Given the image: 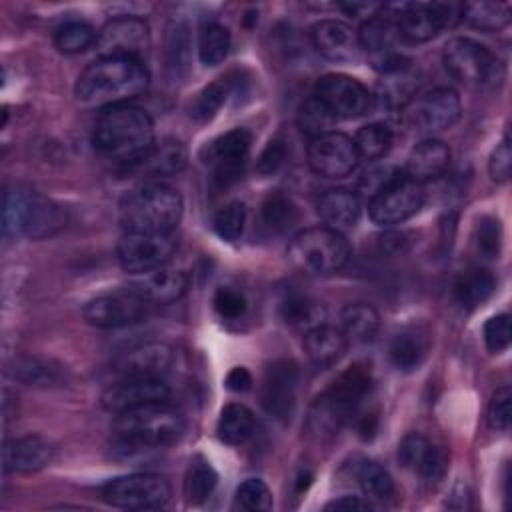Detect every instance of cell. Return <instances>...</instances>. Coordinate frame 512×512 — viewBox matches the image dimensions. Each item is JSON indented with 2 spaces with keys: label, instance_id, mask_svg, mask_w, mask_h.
I'll return each instance as SVG.
<instances>
[{
  "label": "cell",
  "instance_id": "6da1fadb",
  "mask_svg": "<svg viewBox=\"0 0 512 512\" xmlns=\"http://www.w3.org/2000/svg\"><path fill=\"white\" fill-rule=\"evenodd\" d=\"M150 84L148 68L142 60L122 56H98L76 82V98L84 106L108 108L130 104L132 98L146 92Z\"/></svg>",
  "mask_w": 512,
  "mask_h": 512
},
{
  "label": "cell",
  "instance_id": "7a4b0ae2",
  "mask_svg": "<svg viewBox=\"0 0 512 512\" xmlns=\"http://www.w3.org/2000/svg\"><path fill=\"white\" fill-rule=\"evenodd\" d=\"M92 142L100 154L136 166L154 146V122L140 106H108L96 118Z\"/></svg>",
  "mask_w": 512,
  "mask_h": 512
},
{
  "label": "cell",
  "instance_id": "3957f363",
  "mask_svg": "<svg viewBox=\"0 0 512 512\" xmlns=\"http://www.w3.org/2000/svg\"><path fill=\"white\" fill-rule=\"evenodd\" d=\"M180 218L182 196L162 182L142 184L120 202V224L126 232H172Z\"/></svg>",
  "mask_w": 512,
  "mask_h": 512
},
{
  "label": "cell",
  "instance_id": "277c9868",
  "mask_svg": "<svg viewBox=\"0 0 512 512\" xmlns=\"http://www.w3.org/2000/svg\"><path fill=\"white\" fill-rule=\"evenodd\" d=\"M112 428L122 446L134 450L162 448L182 436L184 418L166 402H154L116 414Z\"/></svg>",
  "mask_w": 512,
  "mask_h": 512
},
{
  "label": "cell",
  "instance_id": "5b68a950",
  "mask_svg": "<svg viewBox=\"0 0 512 512\" xmlns=\"http://www.w3.org/2000/svg\"><path fill=\"white\" fill-rule=\"evenodd\" d=\"M68 222L64 206L30 190H6L2 206L4 236H28L32 240L48 238L60 232Z\"/></svg>",
  "mask_w": 512,
  "mask_h": 512
},
{
  "label": "cell",
  "instance_id": "8992f818",
  "mask_svg": "<svg viewBox=\"0 0 512 512\" xmlns=\"http://www.w3.org/2000/svg\"><path fill=\"white\" fill-rule=\"evenodd\" d=\"M288 258L310 276H330L348 262L350 244L344 234L328 226H310L294 234Z\"/></svg>",
  "mask_w": 512,
  "mask_h": 512
},
{
  "label": "cell",
  "instance_id": "52a82bcc",
  "mask_svg": "<svg viewBox=\"0 0 512 512\" xmlns=\"http://www.w3.org/2000/svg\"><path fill=\"white\" fill-rule=\"evenodd\" d=\"M442 62L448 74L474 88H492L504 80V64L484 44L456 36L446 42Z\"/></svg>",
  "mask_w": 512,
  "mask_h": 512
},
{
  "label": "cell",
  "instance_id": "ba28073f",
  "mask_svg": "<svg viewBox=\"0 0 512 512\" xmlns=\"http://www.w3.org/2000/svg\"><path fill=\"white\" fill-rule=\"evenodd\" d=\"M170 484L164 476L142 472L108 480L100 488V498L116 508L154 510L170 500Z\"/></svg>",
  "mask_w": 512,
  "mask_h": 512
},
{
  "label": "cell",
  "instance_id": "9c48e42d",
  "mask_svg": "<svg viewBox=\"0 0 512 512\" xmlns=\"http://www.w3.org/2000/svg\"><path fill=\"white\" fill-rule=\"evenodd\" d=\"M392 10L396 14L398 34L408 42H428L462 18L460 6L444 2L394 4Z\"/></svg>",
  "mask_w": 512,
  "mask_h": 512
},
{
  "label": "cell",
  "instance_id": "30bf717a",
  "mask_svg": "<svg viewBox=\"0 0 512 512\" xmlns=\"http://www.w3.org/2000/svg\"><path fill=\"white\" fill-rule=\"evenodd\" d=\"M462 102L456 90L448 86H438L412 96L404 104V116L410 126L420 132L434 134L454 126L460 120Z\"/></svg>",
  "mask_w": 512,
  "mask_h": 512
},
{
  "label": "cell",
  "instance_id": "8fae6325",
  "mask_svg": "<svg viewBox=\"0 0 512 512\" xmlns=\"http://www.w3.org/2000/svg\"><path fill=\"white\" fill-rule=\"evenodd\" d=\"M176 252L172 232H126L116 248L118 262L128 274H146L170 262Z\"/></svg>",
  "mask_w": 512,
  "mask_h": 512
},
{
  "label": "cell",
  "instance_id": "7c38bea8",
  "mask_svg": "<svg viewBox=\"0 0 512 512\" xmlns=\"http://www.w3.org/2000/svg\"><path fill=\"white\" fill-rule=\"evenodd\" d=\"M424 204L422 184L410 180L404 172L390 184L370 196L368 216L378 226H394L412 218Z\"/></svg>",
  "mask_w": 512,
  "mask_h": 512
},
{
  "label": "cell",
  "instance_id": "4fadbf2b",
  "mask_svg": "<svg viewBox=\"0 0 512 512\" xmlns=\"http://www.w3.org/2000/svg\"><path fill=\"white\" fill-rule=\"evenodd\" d=\"M314 96L336 118H358L372 108V94L368 88L346 74H326L316 82Z\"/></svg>",
  "mask_w": 512,
  "mask_h": 512
},
{
  "label": "cell",
  "instance_id": "5bb4252c",
  "mask_svg": "<svg viewBox=\"0 0 512 512\" xmlns=\"http://www.w3.org/2000/svg\"><path fill=\"white\" fill-rule=\"evenodd\" d=\"M168 398L170 386L162 380V376H128L106 386L100 394V404L104 410L120 414L138 406L168 402Z\"/></svg>",
  "mask_w": 512,
  "mask_h": 512
},
{
  "label": "cell",
  "instance_id": "9a60e30c",
  "mask_svg": "<svg viewBox=\"0 0 512 512\" xmlns=\"http://www.w3.org/2000/svg\"><path fill=\"white\" fill-rule=\"evenodd\" d=\"M358 160L360 156L354 140L336 130L312 138L308 144V166L324 178L348 176L356 168Z\"/></svg>",
  "mask_w": 512,
  "mask_h": 512
},
{
  "label": "cell",
  "instance_id": "2e32d148",
  "mask_svg": "<svg viewBox=\"0 0 512 512\" xmlns=\"http://www.w3.org/2000/svg\"><path fill=\"white\" fill-rule=\"evenodd\" d=\"M300 370L292 360L272 362L260 384V404L276 420H290L296 406Z\"/></svg>",
  "mask_w": 512,
  "mask_h": 512
},
{
  "label": "cell",
  "instance_id": "e0dca14e",
  "mask_svg": "<svg viewBox=\"0 0 512 512\" xmlns=\"http://www.w3.org/2000/svg\"><path fill=\"white\" fill-rule=\"evenodd\" d=\"M150 302H146L134 290L112 292L90 300L82 314L84 320L96 328H122L142 320L148 312Z\"/></svg>",
  "mask_w": 512,
  "mask_h": 512
},
{
  "label": "cell",
  "instance_id": "ac0fdd59",
  "mask_svg": "<svg viewBox=\"0 0 512 512\" xmlns=\"http://www.w3.org/2000/svg\"><path fill=\"white\" fill-rule=\"evenodd\" d=\"M100 56H122L142 60L150 48L148 24L136 16L112 18L100 32L96 40Z\"/></svg>",
  "mask_w": 512,
  "mask_h": 512
},
{
  "label": "cell",
  "instance_id": "d6986e66",
  "mask_svg": "<svg viewBox=\"0 0 512 512\" xmlns=\"http://www.w3.org/2000/svg\"><path fill=\"white\" fill-rule=\"evenodd\" d=\"M250 144H252V134L246 128H234L218 136L204 148L202 158L208 166H212L214 178L218 184L228 186L240 176L242 166L250 152Z\"/></svg>",
  "mask_w": 512,
  "mask_h": 512
},
{
  "label": "cell",
  "instance_id": "ffe728a7",
  "mask_svg": "<svg viewBox=\"0 0 512 512\" xmlns=\"http://www.w3.org/2000/svg\"><path fill=\"white\" fill-rule=\"evenodd\" d=\"M312 44L318 54L332 62L356 60L360 54L358 32L342 20H320L310 30Z\"/></svg>",
  "mask_w": 512,
  "mask_h": 512
},
{
  "label": "cell",
  "instance_id": "44dd1931",
  "mask_svg": "<svg viewBox=\"0 0 512 512\" xmlns=\"http://www.w3.org/2000/svg\"><path fill=\"white\" fill-rule=\"evenodd\" d=\"M130 290L140 294L150 304H170L186 294L188 276L180 268L164 264L156 270L140 274V278L132 282Z\"/></svg>",
  "mask_w": 512,
  "mask_h": 512
},
{
  "label": "cell",
  "instance_id": "7402d4cb",
  "mask_svg": "<svg viewBox=\"0 0 512 512\" xmlns=\"http://www.w3.org/2000/svg\"><path fill=\"white\" fill-rule=\"evenodd\" d=\"M348 420H352L348 408L326 390L310 404L304 422V432L312 442L324 444L330 442Z\"/></svg>",
  "mask_w": 512,
  "mask_h": 512
},
{
  "label": "cell",
  "instance_id": "603a6c76",
  "mask_svg": "<svg viewBox=\"0 0 512 512\" xmlns=\"http://www.w3.org/2000/svg\"><path fill=\"white\" fill-rule=\"evenodd\" d=\"M54 456L52 444L36 434H28L22 438H14L4 444V470L6 472H38L50 464Z\"/></svg>",
  "mask_w": 512,
  "mask_h": 512
},
{
  "label": "cell",
  "instance_id": "cb8c5ba5",
  "mask_svg": "<svg viewBox=\"0 0 512 512\" xmlns=\"http://www.w3.org/2000/svg\"><path fill=\"white\" fill-rule=\"evenodd\" d=\"M396 38H400V34H398L396 14L392 6H380V10L368 16L358 30L360 48L366 50L372 60L386 56L390 52H396L394 50Z\"/></svg>",
  "mask_w": 512,
  "mask_h": 512
},
{
  "label": "cell",
  "instance_id": "d4e9b609",
  "mask_svg": "<svg viewBox=\"0 0 512 512\" xmlns=\"http://www.w3.org/2000/svg\"><path fill=\"white\" fill-rule=\"evenodd\" d=\"M448 164H450V148L438 138H426L418 142L408 154L404 174L410 180L424 184L442 176Z\"/></svg>",
  "mask_w": 512,
  "mask_h": 512
},
{
  "label": "cell",
  "instance_id": "484cf974",
  "mask_svg": "<svg viewBox=\"0 0 512 512\" xmlns=\"http://www.w3.org/2000/svg\"><path fill=\"white\" fill-rule=\"evenodd\" d=\"M172 364V348L162 342H148L128 350L118 362L120 378L128 376H162Z\"/></svg>",
  "mask_w": 512,
  "mask_h": 512
},
{
  "label": "cell",
  "instance_id": "4316f807",
  "mask_svg": "<svg viewBox=\"0 0 512 512\" xmlns=\"http://www.w3.org/2000/svg\"><path fill=\"white\" fill-rule=\"evenodd\" d=\"M360 210L358 196L346 188H332L318 200V216L322 218L324 226L340 234L354 230L360 220Z\"/></svg>",
  "mask_w": 512,
  "mask_h": 512
},
{
  "label": "cell",
  "instance_id": "83f0119b",
  "mask_svg": "<svg viewBox=\"0 0 512 512\" xmlns=\"http://www.w3.org/2000/svg\"><path fill=\"white\" fill-rule=\"evenodd\" d=\"M348 340L340 328L320 324L304 332V352L318 368L334 366L346 352Z\"/></svg>",
  "mask_w": 512,
  "mask_h": 512
},
{
  "label": "cell",
  "instance_id": "f1b7e54d",
  "mask_svg": "<svg viewBox=\"0 0 512 512\" xmlns=\"http://www.w3.org/2000/svg\"><path fill=\"white\" fill-rule=\"evenodd\" d=\"M328 392L348 408L350 416H356V412L362 410V406L368 402L372 394V374L368 366L364 364L350 366L332 382Z\"/></svg>",
  "mask_w": 512,
  "mask_h": 512
},
{
  "label": "cell",
  "instance_id": "f546056e",
  "mask_svg": "<svg viewBox=\"0 0 512 512\" xmlns=\"http://www.w3.org/2000/svg\"><path fill=\"white\" fill-rule=\"evenodd\" d=\"M428 346L430 342L426 332L416 326H410L392 336L388 344V358L398 370L410 372L424 362L428 354Z\"/></svg>",
  "mask_w": 512,
  "mask_h": 512
},
{
  "label": "cell",
  "instance_id": "4dcf8cb0",
  "mask_svg": "<svg viewBox=\"0 0 512 512\" xmlns=\"http://www.w3.org/2000/svg\"><path fill=\"white\" fill-rule=\"evenodd\" d=\"M340 330L348 344H368L380 330V316L374 306L366 302H354L340 312Z\"/></svg>",
  "mask_w": 512,
  "mask_h": 512
},
{
  "label": "cell",
  "instance_id": "1f68e13d",
  "mask_svg": "<svg viewBox=\"0 0 512 512\" xmlns=\"http://www.w3.org/2000/svg\"><path fill=\"white\" fill-rule=\"evenodd\" d=\"M188 160V152L178 140H164L154 144L152 150L136 164V168L152 178L178 174Z\"/></svg>",
  "mask_w": 512,
  "mask_h": 512
},
{
  "label": "cell",
  "instance_id": "d6a6232c",
  "mask_svg": "<svg viewBox=\"0 0 512 512\" xmlns=\"http://www.w3.org/2000/svg\"><path fill=\"white\" fill-rule=\"evenodd\" d=\"M494 288L496 278L492 276V272L480 266H472L460 272L458 278L454 280V298L462 308L472 310L484 304L492 296Z\"/></svg>",
  "mask_w": 512,
  "mask_h": 512
},
{
  "label": "cell",
  "instance_id": "836d02e7",
  "mask_svg": "<svg viewBox=\"0 0 512 512\" xmlns=\"http://www.w3.org/2000/svg\"><path fill=\"white\" fill-rule=\"evenodd\" d=\"M254 426H256V420L252 410L244 404L234 402L222 408L216 424V434L224 444L240 446L254 434Z\"/></svg>",
  "mask_w": 512,
  "mask_h": 512
},
{
  "label": "cell",
  "instance_id": "e575fe53",
  "mask_svg": "<svg viewBox=\"0 0 512 512\" xmlns=\"http://www.w3.org/2000/svg\"><path fill=\"white\" fill-rule=\"evenodd\" d=\"M460 16L472 28L494 32V30H502L504 26L510 24L512 10H510V4H506V2L480 0V2L462 4L460 6Z\"/></svg>",
  "mask_w": 512,
  "mask_h": 512
},
{
  "label": "cell",
  "instance_id": "d590c367",
  "mask_svg": "<svg viewBox=\"0 0 512 512\" xmlns=\"http://www.w3.org/2000/svg\"><path fill=\"white\" fill-rule=\"evenodd\" d=\"M260 218L270 232L282 234V232H288L298 222V208L290 196L276 190L264 198L260 208Z\"/></svg>",
  "mask_w": 512,
  "mask_h": 512
},
{
  "label": "cell",
  "instance_id": "8d00e7d4",
  "mask_svg": "<svg viewBox=\"0 0 512 512\" xmlns=\"http://www.w3.org/2000/svg\"><path fill=\"white\" fill-rule=\"evenodd\" d=\"M356 480L358 486L362 490V494L366 496V500L374 502H388L394 498V480L388 474L386 468H382L380 464L372 462V460H364L358 464L356 468Z\"/></svg>",
  "mask_w": 512,
  "mask_h": 512
},
{
  "label": "cell",
  "instance_id": "74e56055",
  "mask_svg": "<svg viewBox=\"0 0 512 512\" xmlns=\"http://www.w3.org/2000/svg\"><path fill=\"white\" fill-rule=\"evenodd\" d=\"M282 320L300 330H310L314 326L324 324L326 320V308L322 302H316L306 296H290L282 302Z\"/></svg>",
  "mask_w": 512,
  "mask_h": 512
},
{
  "label": "cell",
  "instance_id": "f35d334b",
  "mask_svg": "<svg viewBox=\"0 0 512 512\" xmlns=\"http://www.w3.org/2000/svg\"><path fill=\"white\" fill-rule=\"evenodd\" d=\"M98 32L84 20H68L54 32V44L64 54H78L94 46Z\"/></svg>",
  "mask_w": 512,
  "mask_h": 512
},
{
  "label": "cell",
  "instance_id": "ab89813d",
  "mask_svg": "<svg viewBox=\"0 0 512 512\" xmlns=\"http://www.w3.org/2000/svg\"><path fill=\"white\" fill-rule=\"evenodd\" d=\"M230 44H232V40H230L228 28L218 22H208L200 30V38H198L200 62L206 66L220 64L228 56Z\"/></svg>",
  "mask_w": 512,
  "mask_h": 512
},
{
  "label": "cell",
  "instance_id": "60d3db41",
  "mask_svg": "<svg viewBox=\"0 0 512 512\" xmlns=\"http://www.w3.org/2000/svg\"><path fill=\"white\" fill-rule=\"evenodd\" d=\"M296 120H298V126L300 130L312 138H318L322 134H328L332 132L334 124H336V116L312 94L310 98H306L300 108H298V114H296Z\"/></svg>",
  "mask_w": 512,
  "mask_h": 512
},
{
  "label": "cell",
  "instance_id": "b9f144b4",
  "mask_svg": "<svg viewBox=\"0 0 512 512\" xmlns=\"http://www.w3.org/2000/svg\"><path fill=\"white\" fill-rule=\"evenodd\" d=\"M354 146L360 158L378 160L392 146V132L384 124H366L354 136Z\"/></svg>",
  "mask_w": 512,
  "mask_h": 512
},
{
  "label": "cell",
  "instance_id": "7bdbcfd3",
  "mask_svg": "<svg viewBox=\"0 0 512 512\" xmlns=\"http://www.w3.org/2000/svg\"><path fill=\"white\" fill-rule=\"evenodd\" d=\"M218 484V474L216 470L206 462V460H198L190 466L188 474H186V482H184V492L188 502L192 504H202L210 498V494L214 492Z\"/></svg>",
  "mask_w": 512,
  "mask_h": 512
},
{
  "label": "cell",
  "instance_id": "ee69618b",
  "mask_svg": "<svg viewBox=\"0 0 512 512\" xmlns=\"http://www.w3.org/2000/svg\"><path fill=\"white\" fill-rule=\"evenodd\" d=\"M244 224H246V206L238 200H232L226 206H222L212 218L214 232L228 242L238 240L242 236Z\"/></svg>",
  "mask_w": 512,
  "mask_h": 512
},
{
  "label": "cell",
  "instance_id": "f6af8a7d",
  "mask_svg": "<svg viewBox=\"0 0 512 512\" xmlns=\"http://www.w3.org/2000/svg\"><path fill=\"white\" fill-rule=\"evenodd\" d=\"M226 96H228V88L224 82H212V84L204 86L190 106V116L196 122L212 120L216 116V112L220 110V106L224 104Z\"/></svg>",
  "mask_w": 512,
  "mask_h": 512
},
{
  "label": "cell",
  "instance_id": "bcb514c9",
  "mask_svg": "<svg viewBox=\"0 0 512 512\" xmlns=\"http://www.w3.org/2000/svg\"><path fill=\"white\" fill-rule=\"evenodd\" d=\"M236 506L248 512L256 510H270L272 508V494L266 482L260 478H248L236 488Z\"/></svg>",
  "mask_w": 512,
  "mask_h": 512
},
{
  "label": "cell",
  "instance_id": "7dc6e473",
  "mask_svg": "<svg viewBox=\"0 0 512 512\" xmlns=\"http://www.w3.org/2000/svg\"><path fill=\"white\" fill-rule=\"evenodd\" d=\"M434 444H430L424 436L420 434H408L402 438L400 446H398V458H400V464L408 470H414V472H420L422 464L426 462L430 450H432Z\"/></svg>",
  "mask_w": 512,
  "mask_h": 512
},
{
  "label": "cell",
  "instance_id": "c3c4849f",
  "mask_svg": "<svg viewBox=\"0 0 512 512\" xmlns=\"http://www.w3.org/2000/svg\"><path fill=\"white\" fill-rule=\"evenodd\" d=\"M14 376H18L26 384L36 386H50L58 380L56 368H50L46 362L38 358H22L14 366Z\"/></svg>",
  "mask_w": 512,
  "mask_h": 512
},
{
  "label": "cell",
  "instance_id": "681fc988",
  "mask_svg": "<svg viewBox=\"0 0 512 512\" xmlns=\"http://www.w3.org/2000/svg\"><path fill=\"white\" fill-rule=\"evenodd\" d=\"M502 242V228L496 218H482L476 226V248L484 258H498Z\"/></svg>",
  "mask_w": 512,
  "mask_h": 512
},
{
  "label": "cell",
  "instance_id": "f907efd6",
  "mask_svg": "<svg viewBox=\"0 0 512 512\" xmlns=\"http://www.w3.org/2000/svg\"><path fill=\"white\" fill-rule=\"evenodd\" d=\"M484 342H486V348L494 354L508 348V344H510V318H508V314H498V316L488 318V322L484 324Z\"/></svg>",
  "mask_w": 512,
  "mask_h": 512
},
{
  "label": "cell",
  "instance_id": "816d5d0a",
  "mask_svg": "<svg viewBox=\"0 0 512 512\" xmlns=\"http://www.w3.org/2000/svg\"><path fill=\"white\" fill-rule=\"evenodd\" d=\"M510 400H512V392L510 386H500L496 388V392L490 398L488 404V424L494 430H506L510 424Z\"/></svg>",
  "mask_w": 512,
  "mask_h": 512
},
{
  "label": "cell",
  "instance_id": "f5cc1de1",
  "mask_svg": "<svg viewBox=\"0 0 512 512\" xmlns=\"http://www.w3.org/2000/svg\"><path fill=\"white\" fill-rule=\"evenodd\" d=\"M188 48H190V38H188V28L184 24H174L168 36V66L172 70H180L188 62Z\"/></svg>",
  "mask_w": 512,
  "mask_h": 512
},
{
  "label": "cell",
  "instance_id": "db71d44e",
  "mask_svg": "<svg viewBox=\"0 0 512 512\" xmlns=\"http://www.w3.org/2000/svg\"><path fill=\"white\" fill-rule=\"evenodd\" d=\"M510 166H512V150H510V138L504 134V138L496 144V148L490 154L488 160V172L494 182H508L510 178Z\"/></svg>",
  "mask_w": 512,
  "mask_h": 512
},
{
  "label": "cell",
  "instance_id": "11a10c76",
  "mask_svg": "<svg viewBox=\"0 0 512 512\" xmlns=\"http://www.w3.org/2000/svg\"><path fill=\"white\" fill-rule=\"evenodd\" d=\"M214 308L222 318H240L246 312V298L234 288H218L214 294Z\"/></svg>",
  "mask_w": 512,
  "mask_h": 512
},
{
  "label": "cell",
  "instance_id": "9f6ffc18",
  "mask_svg": "<svg viewBox=\"0 0 512 512\" xmlns=\"http://www.w3.org/2000/svg\"><path fill=\"white\" fill-rule=\"evenodd\" d=\"M284 158H286V142L280 138L270 140L258 158V172L270 174V172L278 170L282 166Z\"/></svg>",
  "mask_w": 512,
  "mask_h": 512
},
{
  "label": "cell",
  "instance_id": "6f0895ef",
  "mask_svg": "<svg viewBox=\"0 0 512 512\" xmlns=\"http://www.w3.org/2000/svg\"><path fill=\"white\" fill-rule=\"evenodd\" d=\"M252 386V376L244 366H236L226 376V388L232 392H246Z\"/></svg>",
  "mask_w": 512,
  "mask_h": 512
},
{
  "label": "cell",
  "instance_id": "680465c9",
  "mask_svg": "<svg viewBox=\"0 0 512 512\" xmlns=\"http://www.w3.org/2000/svg\"><path fill=\"white\" fill-rule=\"evenodd\" d=\"M374 504L360 496H342L326 504V510H372Z\"/></svg>",
  "mask_w": 512,
  "mask_h": 512
}]
</instances>
